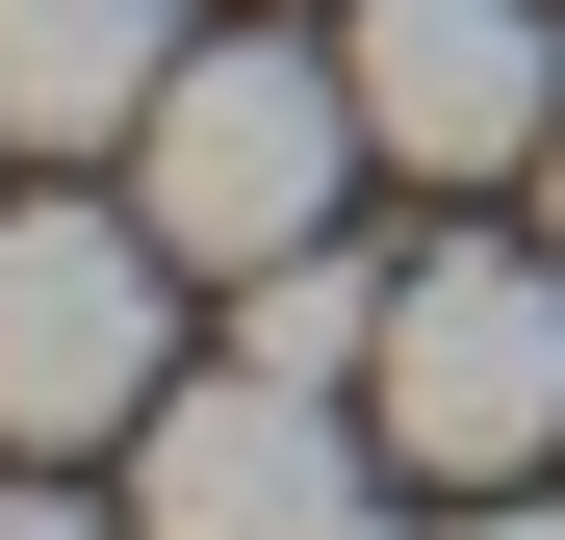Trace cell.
Instances as JSON below:
<instances>
[{
	"instance_id": "cell-5",
	"label": "cell",
	"mask_w": 565,
	"mask_h": 540,
	"mask_svg": "<svg viewBox=\"0 0 565 540\" xmlns=\"http://www.w3.org/2000/svg\"><path fill=\"white\" fill-rule=\"evenodd\" d=\"M360 129H386L412 180H540V129H565V27L540 0H360Z\"/></svg>"
},
{
	"instance_id": "cell-10",
	"label": "cell",
	"mask_w": 565,
	"mask_h": 540,
	"mask_svg": "<svg viewBox=\"0 0 565 540\" xmlns=\"http://www.w3.org/2000/svg\"><path fill=\"white\" fill-rule=\"evenodd\" d=\"M540 232H565V129H540Z\"/></svg>"
},
{
	"instance_id": "cell-9",
	"label": "cell",
	"mask_w": 565,
	"mask_h": 540,
	"mask_svg": "<svg viewBox=\"0 0 565 540\" xmlns=\"http://www.w3.org/2000/svg\"><path fill=\"white\" fill-rule=\"evenodd\" d=\"M0 540H129V515H77V489H0Z\"/></svg>"
},
{
	"instance_id": "cell-8",
	"label": "cell",
	"mask_w": 565,
	"mask_h": 540,
	"mask_svg": "<svg viewBox=\"0 0 565 540\" xmlns=\"http://www.w3.org/2000/svg\"><path fill=\"white\" fill-rule=\"evenodd\" d=\"M437 540H565V489H462V515H437Z\"/></svg>"
},
{
	"instance_id": "cell-2",
	"label": "cell",
	"mask_w": 565,
	"mask_h": 540,
	"mask_svg": "<svg viewBox=\"0 0 565 540\" xmlns=\"http://www.w3.org/2000/svg\"><path fill=\"white\" fill-rule=\"evenodd\" d=\"M360 412H386V464L514 489L540 437H565V232H540V257H514V232L412 257V284H386V360H360Z\"/></svg>"
},
{
	"instance_id": "cell-3",
	"label": "cell",
	"mask_w": 565,
	"mask_h": 540,
	"mask_svg": "<svg viewBox=\"0 0 565 540\" xmlns=\"http://www.w3.org/2000/svg\"><path fill=\"white\" fill-rule=\"evenodd\" d=\"M180 257L154 207H0V437H129L154 387H180Z\"/></svg>"
},
{
	"instance_id": "cell-6",
	"label": "cell",
	"mask_w": 565,
	"mask_h": 540,
	"mask_svg": "<svg viewBox=\"0 0 565 540\" xmlns=\"http://www.w3.org/2000/svg\"><path fill=\"white\" fill-rule=\"evenodd\" d=\"M180 52H206L180 0H0V155H129Z\"/></svg>"
},
{
	"instance_id": "cell-1",
	"label": "cell",
	"mask_w": 565,
	"mask_h": 540,
	"mask_svg": "<svg viewBox=\"0 0 565 540\" xmlns=\"http://www.w3.org/2000/svg\"><path fill=\"white\" fill-rule=\"evenodd\" d=\"M360 155H386V129H360V52H309V27H206V52L154 77V129H129V207L232 284V257L334 232V180H360Z\"/></svg>"
},
{
	"instance_id": "cell-4",
	"label": "cell",
	"mask_w": 565,
	"mask_h": 540,
	"mask_svg": "<svg viewBox=\"0 0 565 540\" xmlns=\"http://www.w3.org/2000/svg\"><path fill=\"white\" fill-rule=\"evenodd\" d=\"M360 387H282V360H232V387H154L129 412V540H412L386 489H360Z\"/></svg>"
},
{
	"instance_id": "cell-7",
	"label": "cell",
	"mask_w": 565,
	"mask_h": 540,
	"mask_svg": "<svg viewBox=\"0 0 565 540\" xmlns=\"http://www.w3.org/2000/svg\"><path fill=\"white\" fill-rule=\"evenodd\" d=\"M386 284H412V257L282 232V257H232V360H282V387H360V360H386Z\"/></svg>"
}]
</instances>
